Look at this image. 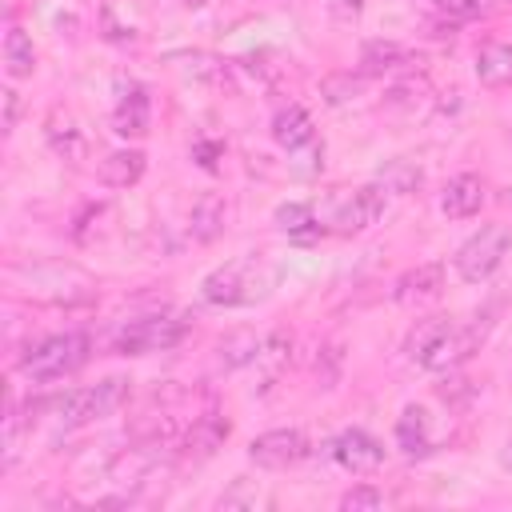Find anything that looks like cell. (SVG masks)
<instances>
[{
  "label": "cell",
  "instance_id": "9a60e30c",
  "mask_svg": "<svg viewBox=\"0 0 512 512\" xmlns=\"http://www.w3.org/2000/svg\"><path fill=\"white\" fill-rule=\"evenodd\" d=\"M480 204H484V180L472 176V172L452 176V180L444 184V192H440V212H444L448 220H468V216L480 212Z\"/></svg>",
  "mask_w": 512,
  "mask_h": 512
},
{
  "label": "cell",
  "instance_id": "f546056e",
  "mask_svg": "<svg viewBox=\"0 0 512 512\" xmlns=\"http://www.w3.org/2000/svg\"><path fill=\"white\" fill-rule=\"evenodd\" d=\"M192 160H196L204 172H216L220 160H224V144H220V140H196V144H192Z\"/></svg>",
  "mask_w": 512,
  "mask_h": 512
},
{
  "label": "cell",
  "instance_id": "e575fe53",
  "mask_svg": "<svg viewBox=\"0 0 512 512\" xmlns=\"http://www.w3.org/2000/svg\"><path fill=\"white\" fill-rule=\"evenodd\" d=\"M500 468L504 472H512V436L504 440V448H500Z\"/></svg>",
  "mask_w": 512,
  "mask_h": 512
},
{
  "label": "cell",
  "instance_id": "484cf974",
  "mask_svg": "<svg viewBox=\"0 0 512 512\" xmlns=\"http://www.w3.org/2000/svg\"><path fill=\"white\" fill-rule=\"evenodd\" d=\"M420 180H424V176H420V168H416L412 160H388V164L380 168V188H384V192H400V196H404V192H416Z\"/></svg>",
  "mask_w": 512,
  "mask_h": 512
},
{
  "label": "cell",
  "instance_id": "d6a6232c",
  "mask_svg": "<svg viewBox=\"0 0 512 512\" xmlns=\"http://www.w3.org/2000/svg\"><path fill=\"white\" fill-rule=\"evenodd\" d=\"M328 8L336 20H356L364 12V0H328Z\"/></svg>",
  "mask_w": 512,
  "mask_h": 512
},
{
  "label": "cell",
  "instance_id": "1f68e13d",
  "mask_svg": "<svg viewBox=\"0 0 512 512\" xmlns=\"http://www.w3.org/2000/svg\"><path fill=\"white\" fill-rule=\"evenodd\" d=\"M0 104H4L0 128H4V132H12V128H16V120H20V96H16L12 88H0Z\"/></svg>",
  "mask_w": 512,
  "mask_h": 512
},
{
  "label": "cell",
  "instance_id": "5bb4252c",
  "mask_svg": "<svg viewBox=\"0 0 512 512\" xmlns=\"http://www.w3.org/2000/svg\"><path fill=\"white\" fill-rule=\"evenodd\" d=\"M152 128V104H148V92L140 84H128V92L120 96V104L112 108V132L124 136V140H140L148 136Z\"/></svg>",
  "mask_w": 512,
  "mask_h": 512
},
{
  "label": "cell",
  "instance_id": "8992f818",
  "mask_svg": "<svg viewBox=\"0 0 512 512\" xmlns=\"http://www.w3.org/2000/svg\"><path fill=\"white\" fill-rule=\"evenodd\" d=\"M188 336V320L180 316H144L132 320L116 332L112 352L116 356H148V352H168Z\"/></svg>",
  "mask_w": 512,
  "mask_h": 512
},
{
  "label": "cell",
  "instance_id": "3957f363",
  "mask_svg": "<svg viewBox=\"0 0 512 512\" xmlns=\"http://www.w3.org/2000/svg\"><path fill=\"white\" fill-rule=\"evenodd\" d=\"M272 288V272L256 260H232V264H220L212 268L204 280H200V296L216 308H244V304H256L264 300Z\"/></svg>",
  "mask_w": 512,
  "mask_h": 512
},
{
  "label": "cell",
  "instance_id": "7a4b0ae2",
  "mask_svg": "<svg viewBox=\"0 0 512 512\" xmlns=\"http://www.w3.org/2000/svg\"><path fill=\"white\" fill-rule=\"evenodd\" d=\"M16 280L24 284V296L40 300V304H88L96 296V280L76 268V264H60V260H40V264H24L16 268Z\"/></svg>",
  "mask_w": 512,
  "mask_h": 512
},
{
  "label": "cell",
  "instance_id": "5b68a950",
  "mask_svg": "<svg viewBox=\"0 0 512 512\" xmlns=\"http://www.w3.org/2000/svg\"><path fill=\"white\" fill-rule=\"evenodd\" d=\"M508 252H512V232H508L504 224H480V228L456 248L452 264H456L460 280H468V284H484V280L504 264Z\"/></svg>",
  "mask_w": 512,
  "mask_h": 512
},
{
  "label": "cell",
  "instance_id": "9c48e42d",
  "mask_svg": "<svg viewBox=\"0 0 512 512\" xmlns=\"http://www.w3.org/2000/svg\"><path fill=\"white\" fill-rule=\"evenodd\" d=\"M332 460L352 472V476H372L380 464H384V448L376 436H368L364 428H344L336 440H332Z\"/></svg>",
  "mask_w": 512,
  "mask_h": 512
},
{
  "label": "cell",
  "instance_id": "cb8c5ba5",
  "mask_svg": "<svg viewBox=\"0 0 512 512\" xmlns=\"http://www.w3.org/2000/svg\"><path fill=\"white\" fill-rule=\"evenodd\" d=\"M276 224H280V232H288L292 240H312V236L320 232V224H316V216H312V204H300V200L280 204V208H276Z\"/></svg>",
  "mask_w": 512,
  "mask_h": 512
},
{
  "label": "cell",
  "instance_id": "52a82bcc",
  "mask_svg": "<svg viewBox=\"0 0 512 512\" xmlns=\"http://www.w3.org/2000/svg\"><path fill=\"white\" fill-rule=\"evenodd\" d=\"M304 456H308V436L300 428H272V432H260L248 444V460L256 468H268V472L296 468Z\"/></svg>",
  "mask_w": 512,
  "mask_h": 512
},
{
  "label": "cell",
  "instance_id": "7c38bea8",
  "mask_svg": "<svg viewBox=\"0 0 512 512\" xmlns=\"http://www.w3.org/2000/svg\"><path fill=\"white\" fill-rule=\"evenodd\" d=\"M228 432H232L228 416H220L216 408H208V412L192 416V424H188V428H184V436H180V448H184V456L204 460V456H212V452H220V448H224Z\"/></svg>",
  "mask_w": 512,
  "mask_h": 512
},
{
  "label": "cell",
  "instance_id": "ffe728a7",
  "mask_svg": "<svg viewBox=\"0 0 512 512\" xmlns=\"http://www.w3.org/2000/svg\"><path fill=\"white\" fill-rule=\"evenodd\" d=\"M408 60H412L408 48H400L396 40H368L360 48V72L364 76H388V72L404 68Z\"/></svg>",
  "mask_w": 512,
  "mask_h": 512
},
{
  "label": "cell",
  "instance_id": "d6986e66",
  "mask_svg": "<svg viewBox=\"0 0 512 512\" xmlns=\"http://www.w3.org/2000/svg\"><path fill=\"white\" fill-rule=\"evenodd\" d=\"M396 448H400L404 456H412V460L432 452V432H428V412H424V408L408 404V408L400 412V420H396Z\"/></svg>",
  "mask_w": 512,
  "mask_h": 512
},
{
  "label": "cell",
  "instance_id": "8fae6325",
  "mask_svg": "<svg viewBox=\"0 0 512 512\" xmlns=\"http://www.w3.org/2000/svg\"><path fill=\"white\" fill-rule=\"evenodd\" d=\"M228 220H232L228 196L224 192H204L188 212V232H192L196 244H212V240H220L228 232Z\"/></svg>",
  "mask_w": 512,
  "mask_h": 512
},
{
  "label": "cell",
  "instance_id": "ba28073f",
  "mask_svg": "<svg viewBox=\"0 0 512 512\" xmlns=\"http://www.w3.org/2000/svg\"><path fill=\"white\" fill-rule=\"evenodd\" d=\"M384 216V188L380 184H364L356 188L352 196H344L332 212V232L340 236H356V232H368L376 220Z\"/></svg>",
  "mask_w": 512,
  "mask_h": 512
},
{
  "label": "cell",
  "instance_id": "f1b7e54d",
  "mask_svg": "<svg viewBox=\"0 0 512 512\" xmlns=\"http://www.w3.org/2000/svg\"><path fill=\"white\" fill-rule=\"evenodd\" d=\"M360 92V76H352V72H344V76H328L324 80V96H328V104H344V100H352Z\"/></svg>",
  "mask_w": 512,
  "mask_h": 512
},
{
  "label": "cell",
  "instance_id": "277c9868",
  "mask_svg": "<svg viewBox=\"0 0 512 512\" xmlns=\"http://www.w3.org/2000/svg\"><path fill=\"white\" fill-rule=\"evenodd\" d=\"M88 348H92V344H88L84 332H56V336H44L40 344H32V348L20 356V372L32 376L36 384L64 380V376H72L76 368H84Z\"/></svg>",
  "mask_w": 512,
  "mask_h": 512
},
{
  "label": "cell",
  "instance_id": "6da1fadb",
  "mask_svg": "<svg viewBox=\"0 0 512 512\" xmlns=\"http://www.w3.org/2000/svg\"><path fill=\"white\" fill-rule=\"evenodd\" d=\"M128 396H132V380L128 376H108L96 388H76V392L52 396V400H36V412H52L64 428H80V424H92V420H104V416L120 412L128 404Z\"/></svg>",
  "mask_w": 512,
  "mask_h": 512
},
{
  "label": "cell",
  "instance_id": "d590c367",
  "mask_svg": "<svg viewBox=\"0 0 512 512\" xmlns=\"http://www.w3.org/2000/svg\"><path fill=\"white\" fill-rule=\"evenodd\" d=\"M180 4H184V8H204L208 0H180Z\"/></svg>",
  "mask_w": 512,
  "mask_h": 512
},
{
  "label": "cell",
  "instance_id": "2e32d148",
  "mask_svg": "<svg viewBox=\"0 0 512 512\" xmlns=\"http://www.w3.org/2000/svg\"><path fill=\"white\" fill-rule=\"evenodd\" d=\"M272 140L292 156V152L316 144V124H312V116L300 104H288V108H280L272 116Z\"/></svg>",
  "mask_w": 512,
  "mask_h": 512
},
{
  "label": "cell",
  "instance_id": "4dcf8cb0",
  "mask_svg": "<svg viewBox=\"0 0 512 512\" xmlns=\"http://www.w3.org/2000/svg\"><path fill=\"white\" fill-rule=\"evenodd\" d=\"M440 12H448V16H456V20H468V16H480V12H488V0H432Z\"/></svg>",
  "mask_w": 512,
  "mask_h": 512
},
{
  "label": "cell",
  "instance_id": "30bf717a",
  "mask_svg": "<svg viewBox=\"0 0 512 512\" xmlns=\"http://www.w3.org/2000/svg\"><path fill=\"white\" fill-rule=\"evenodd\" d=\"M44 140H48V148H52L64 164H84L88 152H92V144H88L80 120H76L72 112H64V108H52V112H48V120H44Z\"/></svg>",
  "mask_w": 512,
  "mask_h": 512
},
{
  "label": "cell",
  "instance_id": "603a6c76",
  "mask_svg": "<svg viewBox=\"0 0 512 512\" xmlns=\"http://www.w3.org/2000/svg\"><path fill=\"white\" fill-rule=\"evenodd\" d=\"M260 372H264V380L272 384L288 364H292V336H284V332H272V336H264L260 340V352H256V360H252Z\"/></svg>",
  "mask_w": 512,
  "mask_h": 512
},
{
  "label": "cell",
  "instance_id": "83f0119b",
  "mask_svg": "<svg viewBox=\"0 0 512 512\" xmlns=\"http://www.w3.org/2000/svg\"><path fill=\"white\" fill-rule=\"evenodd\" d=\"M380 504H384V492H380V488H372V484H356V488H348V492L340 496V508H348V512L380 508Z\"/></svg>",
  "mask_w": 512,
  "mask_h": 512
},
{
  "label": "cell",
  "instance_id": "836d02e7",
  "mask_svg": "<svg viewBox=\"0 0 512 512\" xmlns=\"http://www.w3.org/2000/svg\"><path fill=\"white\" fill-rule=\"evenodd\" d=\"M104 36H108V40H132V28H120V24L112 20V4H104Z\"/></svg>",
  "mask_w": 512,
  "mask_h": 512
},
{
  "label": "cell",
  "instance_id": "4fadbf2b",
  "mask_svg": "<svg viewBox=\"0 0 512 512\" xmlns=\"http://www.w3.org/2000/svg\"><path fill=\"white\" fill-rule=\"evenodd\" d=\"M440 292H444V264H436V260L408 268V272L396 280V288H392L396 304H404V308L428 304V300H436Z\"/></svg>",
  "mask_w": 512,
  "mask_h": 512
},
{
  "label": "cell",
  "instance_id": "44dd1931",
  "mask_svg": "<svg viewBox=\"0 0 512 512\" xmlns=\"http://www.w3.org/2000/svg\"><path fill=\"white\" fill-rule=\"evenodd\" d=\"M260 340L264 336H256V332H248V328H236V332H228L220 344H216V360H220V368H244V364H252L256 360V352H260Z\"/></svg>",
  "mask_w": 512,
  "mask_h": 512
},
{
  "label": "cell",
  "instance_id": "4316f807",
  "mask_svg": "<svg viewBox=\"0 0 512 512\" xmlns=\"http://www.w3.org/2000/svg\"><path fill=\"white\" fill-rule=\"evenodd\" d=\"M256 504H264V496H260V488H252V480H236L220 496V508H256Z\"/></svg>",
  "mask_w": 512,
  "mask_h": 512
},
{
  "label": "cell",
  "instance_id": "7402d4cb",
  "mask_svg": "<svg viewBox=\"0 0 512 512\" xmlns=\"http://www.w3.org/2000/svg\"><path fill=\"white\" fill-rule=\"evenodd\" d=\"M4 72L12 80H24L36 72V48L24 28H8V36H4Z\"/></svg>",
  "mask_w": 512,
  "mask_h": 512
},
{
  "label": "cell",
  "instance_id": "d4e9b609",
  "mask_svg": "<svg viewBox=\"0 0 512 512\" xmlns=\"http://www.w3.org/2000/svg\"><path fill=\"white\" fill-rule=\"evenodd\" d=\"M448 324H452L448 316H428V320H416V328H412V332H408V340H404L408 360H416V364H420V360L428 356V348H432V344L444 336V328H448Z\"/></svg>",
  "mask_w": 512,
  "mask_h": 512
},
{
  "label": "cell",
  "instance_id": "ac0fdd59",
  "mask_svg": "<svg viewBox=\"0 0 512 512\" xmlns=\"http://www.w3.org/2000/svg\"><path fill=\"white\" fill-rule=\"evenodd\" d=\"M148 168V156L140 148H116L100 160V180L108 188H132Z\"/></svg>",
  "mask_w": 512,
  "mask_h": 512
},
{
  "label": "cell",
  "instance_id": "e0dca14e",
  "mask_svg": "<svg viewBox=\"0 0 512 512\" xmlns=\"http://www.w3.org/2000/svg\"><path fill=\"white\" fill-rule=\"evenodd\" d=\"M476 80L492 92L512 88V40H488L476 52Z\"/></svg>",
  "mask_w": 512,
  "mask_h": 512
}]
</instances>
